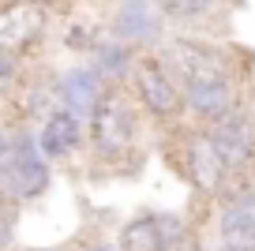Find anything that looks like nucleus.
<instances>
[{
  "mask_svg": "<svg viewBox=\"0 0 255 251\" xmlns=\"http://www.w3.org/2000/svg\"><path fill=\"white\" fill-rule=\"evenodd\" d=\"M15 251H60V248H15Z\"/></svg>",
  "mask_w": 255,
  "mask_h": 251,
  "instance_id": "nucleus-20",
  "label": "nucleus"
},
{
  "mask_svg": "<svg viewBox=\"0 0 255 251\" xmlns=\"http://www.w3.org/2000/svg\"><path fill=\"white\" fill-rule=\"evenodd\" d=\"M139 56H143V49H135V45H128V41L113 38V34H105V38L94 45V53L87 56V64L109 83V87H128V79L135 71Z\"/></svg>",
  "mask_w": 255,
  "mask_h": 251,
  "instance_id": "nucleus-13",
  "label": "nucleus"
},
{
  "mask_svg": "<svg viewBox=\"0 0 255 251\" xmlns=\"http://www.w3.org/2000/svg\"><path fill=\"white\" fill-rule=\"evenodd\" d=\"M83 251H120L117 244H105V240H90V244H83Z\"/></svg>",
  "mask_w": 255,
  "mask_h": 251,
  "instance_id": "nucleus-19",
  "label": "nucleus"
},
{
  "mask_svg": "<svg viewBox=\"0 0 255 251\" xmlns=\"http://www.w3.org/2000/svg\"><path fill=\"white\" fill-rule=\"evenodd\" d=\"M165 157L173 165V173L195 191V199L218 203L233 184L229 165H225L210 127H203V124L184 120V124L165 127Z\"/></svg>",
  "mask_w": 255,
  "mask_h": 251,
  "instance_id": "nucleus-1",
  "label": "nucleus"
},
{
  "mask_svg": "<svg viewBox=\"0 0 255 251\" xmlns=\"http://www.w3.org/2000/svg\"><path fill=\"white\" fill-rule=\"evenodd\" d=\"M53 11L38 0H4L0 4V49L19 56H34L49 30Z\"/></svg>",
  "mask_w": 255,
  "mask_h": 251,
  "instance_id": "nucleus-7",
  "label": "nucleus"
},
{
  "mask_svg": "<svg viewBox=\"0 0 255 251\" xmlns=\"http://www.w3.org/2000/svg\"><path fill=\"white\" fill-rule=\"evenodd\" d=\"M139 124H143V109H139L135 94L128 87H109V94L102 98L98 113L90 117L87 131V154L98 165H128L139 161Z\"/></svg>",
  "mask_w": 255,
  "mask_h": 251,
  "instance_id": "nucleus-3",
  "label": "nucleus"
},
{
  "mask_svg": "<svg viewBox=\"0 0 255 251\" xmlns=\"http://www.w3.org/2000/svg\"><path fill=\"white\" fill-rule=\"evenodd\" d=\"M105 94H109V83H105L87 60L75 64V68H64L60 75H56V102L68 113H75L79 120H87V124L98 113V105H102Z\"/></svg>",
  "mask_w": 255,
  "mask_h": 251,
  "instance_id": "nucleus-10",
  "label": "nucleus"
},
{
  "mask_svg": "<svg viewBox=\"0 0 255 251\" xmlns=\"http://www.w3.org/2000/svg\"><path fill=\"white\" fill-rule=\"evenodd\" d=\"M165 71L180 83V87H191V83H210V79H244L237 68V56L225 45L210 38H199V34H169L158 49H154Z\"/></svg>",
  "mask_w": 255,
  "mask_h": 251,
  "instance_id": "nucleus-4",
  "label": "nucleus"
},
{
  "mask_svg": "<svg viewBox=\"0 0 255 251\" xmlns=\"http://www.w3.org/2000/svg\"><path fill=\"white\" fill-rule=\"evenodd\" d=\"M158 11L169 19V26L176 30H207L210 19L225 11V0H154Z\"/></svg>",
  "mask_w": 255,
  "mask_h": 251,
  "instance_id": "nucleus-14",
  "label": "nucleus"
},
{
  "mask_svg": "<svg viewBox=\"0 0 255 251\" xmlns=\"http://www.w3.org/2000/svg\"><path fill=\"white\" fill-rule=\"evenodd\" d=\"M120 251H165V236L158 225V210H143L135 218H128L117 233Z\"/></svg>",
  "mask_w": 255,
  "mask_h": 251,
  "instance_id": "nucleus-15",
  "label": "nucleus"
},
{
  "mask_svg": "<svg viewBox=\"0 0 255 251\" xmlns=\"http://www.w3.org/2000/svg\"><path fill=\"white\" fill-rule=\"evenodd\" d=\"M72 251H83V248H72Z\"/></svg>",
  "mask_w": 255,
  "mask_h": 251,
  "instance_id": "nucleus-21",
  "label": "nucleus"
},
{
  "mask_svg": "<svg viewBox=\"0 0 255 251\" xmlns=\"http://www.w3.org/2000/svg\"><path fill=\"white\" fill-rule=\"evenodd\" d=\"M109 30H94V26L87 23V19H72L68 23V30H64V45L72 49V53H94V45L105 38Z\"/></svg>",
  "mask_w": 255,
  "mask_h": 251,
  "instance_id": "nucleus-16",
  "label": "nucleus"
},
{
  "mask_svg": "<svg viewBox=\"0 0 255 251\" xmlns=\"http://www.w3.org/2000/svg\"><path fill=\"white\" fill-rule=\"evenodd\" d=\"M210 135H214L218 150H222L225 165H229L233 180H240V176L255 165V113L252 109L233 113V117H225L222 124L210 127Z\"/></svg>",
  "mask_w": 255,
  "mask_h": 251,
  "instance_id": "nucleus-11",
  "label": "nucleus"
},
{
  "mask_svg": "<svg viewBox=\"0 0 255 251\" xmlns=\"http://www.w3.org/2000/svg\"><path fill=\"white\" fill-rule=\"evenodd\" d=\"M38 139H41V150H45L49 161H68V157H75L79 150H87L90 131H87V120H79L75 113L56 105L38 124Z\"/></svg>",
  "mask_w": 255,
  "mask_h": 251,
  "instance_id": "nucleus-12",
  "label": "nucleus"
},
{
  "mask_svg": "<svg viewBox=\"0 0 255 251\" xmlns=\"http://www.w3.org/2000/svg\"><path fill=\"white\" fill-rule=\"evenodd\" d=\"M214 240L237 251H255V184L229 188L214 203Z\"/></svg>",
  "mask_w": 255,
  "mask_h": 251,
  "instance_id": "nucleus-8",
  "label": "nucleus"
},
{
  "mask_svg": "<svg viewBox=\"0 0 255 251\" xmlns=\"http://www.w3.org/2000/svg\"><path fill=\"white\" fill-rule=\"evenodd\" d=\"M165 251H207V240H203V236H199V229H195V233H191L188 240H180V244H169Z\"/></svg>",
  "mask_w": 255,
  "mask_h": 251,
  "instance_id": "nucleus-17",
  "label": "nucleus"
},
{
  "mask_svg": "<svg viewBox=\"0 0 255 251\" xmlns=\"http://www.w3.org/2000/svg\"><path fill=\"white\" fill-rule=\"evenodd\" d=\"M53 188V161L45 157L34 124H4L0 139V203L30 206Z\"/></svg>",
  "mask_w": 255,
  "mask_h": 251,
  "instance_id": "nucleus-2",
  "label": "nucleus"
},
{
  "mask_svg": "<svg viewBox=\"0 0 255 251\" xmlns=\"http://www.w3.org/2000/svg\"><path fill=\"white\" fill-rule=\"evenodd\" d=\"M184 98H188V120L203 127L222 124L225 117L248 109V94L240 79H210V83H191L184 87Z\"/></svg>",
  "mask_w": 255,
  "mask_h": 251,
  "instance_id": "nucleus-9",
  "label": "nucleus"
},
{
  "mask_svg": "<svg viewBox=\"0 0 255 251\" xmlns=\"http://www.w3.org/2000/svg\"><path fill=\"white\" fill-rule=\"evenodd\" d=\"M128 90L135 94L139 109H143L146 120H154L158 127H173L188 120V98H184V87L165 71V64L154 53H143L128 79Z\"/></svg>",
  "mask_w": 255,
  "mask_h": 251,
  "instance_id": "nucleus-5",
  "label": "nucleus"
},
{
  "mask_svg": "<svg viewBox=\"0 0 255 251\" xmlns=\"http://www.w3.org/2000/svg\"><path fill=\"white\" fill-rule=\"evenodd\" d=\"M105 30L143 53H154L169 38V19L158 11L154 0H113Z\"/></svg>",
  "mask_w": 255,
  "mask_h": 251,
  "instance_id": "nucleus-6",
  "label": "nucleus"
},
{
  "mask_svg": "<svg viewBox=\"0 0 255 251\" xmlns=\"http://www.w3.org/2000/svg\"><path fill=\"white\" fill-rule=\"evenodd\" d=\"M38 4H45V8L53 11V15H68V11H72L75 4H79V0H38Z\"/></svg>",
  "mask_w": 255,
  "mask_h": 251,
  "instance_id": "nucleus-18",
  "label": "nucleus"
}]
</instances>
